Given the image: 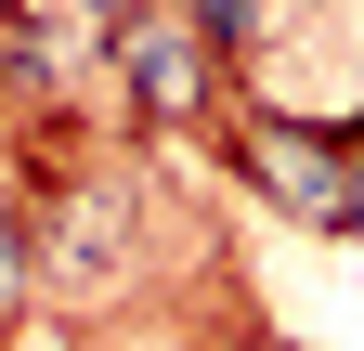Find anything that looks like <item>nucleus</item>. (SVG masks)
Here are the masks:
<instances>
[{"label":"nucleus","mask_w":364,"mask_h":351,"mask_svg":"<svg viewBox=\"0 0 364 351\" xmlns=\"http://www.w3.org/2000/svg\"><path fill=\"white\" fill-rule=\"evenodd\" d=\"M247 183L273 208H299V222H326V234H364V156L326 144V130H260V144H247Z\"/></svg>","instance_id":"1"},{"label":"nucleus","mask_w":364,"mask_h":351,"mask_svg":"<svg viewBox=\"0 0 364 351\" xmlns=\"http://www.w3.org/2000/svg\"><path fill=\"white\" fill-rule=\"evenodd\" d=\"M117 65H130V92H144V117H196L208 104V39L182 14H130L117 26Z\"/></svg>","instance_id":"2"},{"label":"nucleus","mask_w":364,"mask_h":351,"mask_svg":"<svg viewBox=\"0 0 364 351\" xmlns=\"http://www.w3.org/2000/svg\"><path fill=\"white\" fill-rule=\"evenodd\" d=\"M0 313H26V234L0 222Z\"/></svg>","instance_id":"3"},{"label":"nucleus","mask_w":364,"mask_h":351,"mask_svg":"<svg viewBox=\"0 0 364 351\" xmlns=\"http://www.w3.org/2000/svg\"><path fill=\"white\" fill-rule=\"evenodd\" d=\"M14 351H65V338H53V325H39V313H14Z\"/></svg>","instance_id":"4"}]
</instances>
